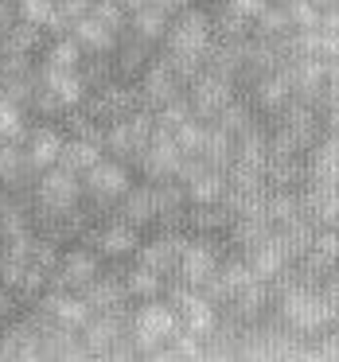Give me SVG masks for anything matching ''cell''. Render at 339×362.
<instances>
[{
    "mask_svg": "<svg viewBox=\"0 0 339 362\" xmlns=\"http://www.w3.org/2000/svg\"><path fill=\"white\" fill-rule=\"evenodd\" d=\"M168 63L176 66L183 82H191L199 71H203L207 55H211V16L203 8H183L172 16V28H168Z\"/></svg>",
    "mask_w": 339,
    "mask_h": 362,
    "instance_id": "cell-1",
    "label": "cell"
},
{
    "mask_svg": "<svg viewBox=\"0 0 339 362\" xmlns=\"http://www.w3.org/2000/svg\"><path fill=\"white\" fill-rule=\"evenodd\" d=\"M86 78H82V66H47L40 71V86L32 94L35 113L43 117H55L63 110H74L79 102H86Z\"/></svg>",
    "mask_w": 339,
    "mask_h": 362,
    "instance_id": "cell-2",
    "label": "cell"
},
{
    "mask_svg": "<svg viewBox=\"0 0 339 362\" xmlns=\"http://www.w3.org/2000/svg\"><path fill=\"white\" fill-rule=\"evenodd\" d=\"M82 180L74 168L55 164V168H43L40 180H35V214H63L71 206H79L82 195Z\"/></svg>",
    "mask_w": 339,
    "mask_h": 362,
    "instance_id": "cell-3",
    "label": "cell"
},
{
    "mask_svg": "<svg viewBox=\"0 0 339 362\" xmlns=\"http://www.w3.org/2000/svg\"><path fill=\"white\" fill-rule=\"evenodd\" d=\"M156 125L160 121L152 117L149 105H144V110H133L129 117L110 121V129H105V148H110L117 160H141V152L149 148Z\"/></svg>",
    "mask_w": 339,
    "mask_h": 362,
    "instance_id": "cell-4",
    "label": "cell"
},
{
    "mask_svg": "<svg viewBox=\"0 0 339 362\" xmlns=\"http://www.w3.org/2000/svg\"><path fill=\"white\" fill-rule=\"evenodd\" d=\"M180 327L183 323H180L176 304L144 300V308H137V315H133V343L141 346L144 354H152V351H160L164 343H172Z\"/></svg>",
    "mask_w": 339,
    "mask_h": 362,
    "instance_id": "cell-5",
    "label": "cell"
},
{
    "mask_svg": "<svg viewBox=\"0 0 339 362\" xmlns=\"http://www.w3.org/2000/svg\"><path fill=\"white\" fill-rule=\"evenodd\" d=\"M281 315L285 323H289L292 331H300V335H312V331L320 327H331V308H328V296L316 288H308V284H297V288H289L281 296Z\"/></svg>",
    "mask_w": 339,
    "mask_h": 362,
    "instance_id": "cell-6",
    "label": "cell"
},
{
    "mask_svg": "<svg viewBox=\"0 0 339 362\" xmlns=\"http://www.w3.org/2000/svg\"><path fill=\"white\" fill-rule=\"evenodd\" d=\"M172 304L176 312H180V323L188 331H195V335H211L214 327H219V312H214V300L207 296L203 288H191V284H176L172 288Z\"/></svg>",
    "mask_w": 339,
    "mask_h": 362,
    "instance_id": "cell-7",
    "label": "cell"
},
{
    "mask_svg": "<svg viewBox=\"0 0 339 362\" xmlns=\"http://www.w3.org/2000/svg\"><path fill=\"white\" fill-rule=\"evenodd\" d=\"M191 110H195V117H219L222 110H226L230 102H234V86H230V74L222 71H199L195 78H191Z\"/></svg>",
    "mask_w": 339,
    "mask_h": 362,
    "instance_id": "cell-8",
    "label": "cell"
},
{
    "mask_svg": "<svg viewBox=\"0 0 339 362\" xmlns=\"http://www.w3.org/2000/svg\"><path fill=\"white\" fill-rule=\"evenodd\" d=\"M137 164L144 168L149 180H176V175H180V164H183V148H180V141H176V133H168V129L156 125L149 148L141 152Z\"/></svg>",
    "mask_w": 339,
    "mask_h": 362,
    "instance_id": "cell-9",
    "label": "cell"
},
{
    "mask_svg": "<svg viewBox=\"0 0 339 362\" xmlns=\"http://www.w3.org/2000/svg\"><path fill=\"white\" fill-rule=\"evenodd\" d=\"M102 273V261H98L94 250L86 245H74L59 257V265L51 269V288H86L94 276Z\"/></svg>",
    "mask_w": 339,
    "mask_h": 362,
    "instance_id": "cell-10",
    "label": "cell"
},
{
    "mask_svg": "<svg viewBox=\"0 0 339 362\" xmlns=\"http://www.w3.org/2000/svg\"><path fill=\"white\" fill-rule=\"evenodd\" d=\"M180 74H176V66L168 63V59H156V63L144 66L141 74V102L149 105V110H164L168 102H176L180 98Z\"/></svg>",
    "mask_w": 339,
    "mask_h": 362,
    "instance_id": "cell-11",
    "label": "cell"
},
{
    "mask_svg": "<svg viewBox=\"0 0 339 362\" xmlns=\"http://www.w3.org/2000/svg\"><path fill=\"white\" fill-rule=\"evenodd\" d=\"M82 187L102 203H113L133 187V180H129V168L121 160H98L90 172H82Z\"/></svg>",
    "mask_w": 339,
    "mask_h": 362,
    "instance_id": "cell-12",
    "label": "cell"
},
{
    "mask_svg": "<svg viewBox=\"0 0 339 362\" xmlns=\"http://www.w3.org/2000/svg\"><path fill=\"white\" fill-rule=\"evenodd\" d=\"M219 253H214V245L207 242V238H195V242H188V250H183V257H180V281L183 284H191V288H203L207 281H211L214 273H219Z\"/></svg>",
    "mask_w": 339,
    "mask_h": 362,
    "instance_id": "cell-13",
    "label": "cell"
},
{
    "mask_svg": "<svg viewBox=\"0 0 339 362\" xmlns=\"http://www.w3.org/2000/svg\"><path fill=\"white\" fill-rule=\"evenodd\" d=\"M141 90L133 86H117V82H105L98 86L94 102H90V117L98 121H117V117H129L133 110H141Z\"/></svg>",
    "mask_w": 339,
    "mask_h": 362,
    "instance_id": "cell-14",
    "label": "cell"
},
{
    "mask_svg": "<svg viewBox=\"0 0 339 362\" xmlns=\"http://www.w3.org/2000/svg\"><path fill=\"white\" fill-rule=\"evenodd\" d=\"M188 242H191V238L176 234V230H164L160 238L144 242L141 250H137V257H141V265L156 269V273H176V269H180L183 250H188Z\"/></svg>",
    "mask_w": 339,
    "mask_h": 362,
    "instance_id": "cell-15",
    "label": "cell"
},
{
    "mask_svg": "<svg viewBox=\"0 0 339 362\" xmlns=\"http://www.w3.org/2000/svg\"><path fill=\"white\" fill-rule=\"evenodd\" d=\"M43 312H47L55 323H63V327L82 331L86 320L94 315V308L86 304V296H71V288H51L47 296H43Z\"/></svg>",
    "mask_w": 339,
    "mask_h": 362,
    "instance_id": "cell-16",
    "label": "cell"
},
{
    "mask_svg": "<svg viewBox=\"0 0 339 362\" xmlns=\"http://www.w3.org/2000/svg\"><path fill=\"white\" fill-rule=\"evenodd\" d=\"M292 90L300 94V102H320L328 90V63L320 55H300L292 63Z\"/></svg>",
    "mask_w": 339,
    "mask_h": 362,
    "instance_id": "cell-17",
    "label": "cell"
},
{
    "mask_svg": "<svg viewBox=\"0 0 339 362\" xmlns=\"http://www.w3.org/2000/svg\"><path fill=\"white\" fill-rule=\"evenodd\" d=\"M90 245H94L102 257H129V253H137L141 250V238H137V226L133 222H110L105 230H98V234H90L86 238Z\"/></svg>",
    "mask_w": 339,
    "mask_h": 362,
    "instance_id": "cell-18",
    "label": "cell"
},
{
    "mask_svg": "<svg viewBox=\"0 0 339 362\" xmlns=\"http://www.w3.org/2000/svg\"><path fill=\"white\" fill-rule=\"evenodd\" d=\"M63 144L67 136L59 133L55 125H40V129H28V141H24V156L32 160L35 168H55L59 156H63Z\"/></svg>",
    "mask_w": 339,
    "mask_h": 362,
    "instance_id": "cell-19",
    "label": "cell"
},
{
    "mask_svg": "<svg viewBox=\"0 0 339 362\" xmlns=\"http://www.w3.org/2000/svg\"><path fill=\"white\" fill-rule=\"evenodd\" d=\"M246 261L253 265V273L261 276V281H273V276H281L285 273V265L292 261V253L285 250V242H281V234H269L261 245H253V250H246Z\"/></svg>",
    "mask_w": 339,
    "mask_h": 362,
    "instance_id": "cell-20",
    "label": "cell"
},
{
    "mask_svg": "<svg viewBox=\"0 0 339 362\" xmlns=\"http://www.w3.org/2000/svg\"><path fill=\"white\" fill-rule=\"evenodd\" d=\"M121 218L133 222V226H149V222H160L156 183H149V187H129L125 195H121Z\"/></svg>",
    "mask_w": 339,
    "mask_h": 362,
    "instance_id": "cell-21",
    "label": "cell"
},
{
    "mask_svg": "<svg viewBox=\"0 0 339 362\" xmlns=\"http://www.w3.org/2000/svg\"><path fill=\"white\" fill-rule=\"evenodd\" d=\"M71 35L82 43V47H86V55H110V51L117 47V32H113V28H105L94 12H86L82 20H74Z\"/></svg>",
    "mask_w": 339,
    "mask_h": 362,
    "instance_id": "cell-22",
    "label": "cell"
},
{
    "mask_svg": "<svg viewBox=\"0 0 339 362\" xmlns=\"http://www.w3.org/2000/svg\"><path fill=\"white\" fill-rule=\"evenodd\" d=\"M82 296H86V304L94 308V312H117L121 304L129 300V288H125V276H102L98 273L94 281L82 288Z\"/></svg>",
    "mask_w": 339,
    "mask_h": 362,
    "instance_id": "cell-23",
    "label": "cell"
},
{
    "mask_svg": "<svg viewBox=\"0 0 339 362\" xmlns=\"http://www.w3.org/2000/svg\"><path fill=\"white\" fill-rule=\"evenodd\" d=\"M129 28H133L137 35H144V40H164L168 28H172V8H168L164 0H149L144 8L133 12V20H129Z\"/></svg>",
    "mask_w": 339,
    "mask_h": 362,
    "instance_id": "cell-24",
    "label": "cell"
},
{
    "mask_svg": "<svg viewBox=\"0 0 339 362\" xmlns=\"http://www.w3.org/2000/svg\"><path fill=\"white\" fill-rule=\"evenodd\" d=\"M183 187H188L191 203H222V199H226V191H230V175L222 172V168L207 164L203 172H199L195 180H188Z\"/></svg>",
    "mask_w": 339,
    "mask_h": 362,
    "instance_id": "cell-25",
    "label": "cell"
},
{
    "mask_svg": "<svg viewBox=\"0 0 339 362\" xmlns=\"http://www.w3.org/2000/svg\"><path fill=\"white\" fill-rule=\"evenodd\" d=\"M308 218L320 226H339V183H316L308 191Z\"/></svg>",
    "mask_w": 339,
    "mask_h": 362,
    "instance_id": "cell-26",
    "label": "cell"
},
{
    "mask_svg": "<svg viewBox=\"0 0 339 362\" xmlns=\"http://www.w3.org/2000/svg\"><path fill=\"white\" fill-rule=\"evenodd\" d=\"M289 94H297V90H292V74L285 66H273V71H265L258 78V102L265 110H285Z\"/></svg>",
    "mask_w": 339,
    "mask_h": 362,
    "instance_id": "cell-27",
    "label": "cell"
},
{
    "mask_svg": "<svg viewBox=\"0 0 339 362\" xmlns=\"http://www.w3.org/2000/svg\"><path fill=\"white\" fill-rule=\"evenodd\" d=\"M102 148L105 144H98V141H86V136H67V144H63V156H59V164H67V168H74V172H90V168L102 160Z\"/></svg>",
    "mask_w": 339,
    "mask_h": 362,
    "instance_id": "cell-28",
    "label": "cell"
},
{
    "mask_svg": "<svg viewBox=\"0 0 339 362\" xmlns=\"http://www.w3.org/2000/svg\"><path fill=\"white\" fill-rule=\"evenodd\" d=\"M16 16L28 20L35 28H47V32L63 35V24H59V0H16Z\"/></svg>",
    "mask_w": 339,
    "mask_h": 362,
    "instance_id": "cell-29",
    "label": "cell"
},
{
    "mask_svg": "<svg viewBox=\"0 0 339 362\" xmlns=\"http://www.w3.org/2000/svg\"><path fill=\"white\" fill-rule=\"evenodd\" d=\"M312 180L316 183H339V133L316 144V152H312Z\"/></svg>",
    "mask_w": 339,
    "mask_h": 362,
    "instance_id": "cell-30",
    "label": "cell"
},
{
    "mask_svg": "<svg viewBox=\"0 0 339 362\" xmlns=\"http://www.w3.org/2000/svg\"><path fill=\"white\" fill-rule=\"evenodd\" d=\"M149 47H152V40H144V35H137V32H133V40L117 43V71L121 74H144V66L152 63Z\"/></svg>",
    "mask_w": 339,
    "mask_h": 362,
    "instance_id": "cell-31",
    "label": "cell"
},
{
    "mask_svg": "<svg viewBox=\"0 0 339 362\" xmlns=\"http://www.w3.org/2000/svg\"><path fill=\"white\" fill-rule=\"evenodd\" d=\"M125 288H129V296H137V300H156L160 292H164V273H156V269H149V265H137L125 273Z\"/></svg>",
    "mask_w": 339,
    "mask_h": 362,
    "instance_id": "cell-32",
    "label": "cell"
},
{
    "mask_svg": "<svg viewBox=\"0 0 339 362\" xmlns=\"http://www.w3.org/2000/svg\"><path fill=\"white\" fill-rule=\"evenodd\" d=\"M32 222H35V214L28 211L24 203H4V211H0V238H4V242H12V238L28 234V230H32Z\"/></svg>",
    "mask_w": 339,
    "mask_h": 362,
    "instance_id": "cell-33",
    "label": "cell"
},
{
    "mask_svg": "<svg viewBox=\"0 0 339 362\" xmlns=\"http://www.w3.org/2000/svg\"><path fill=\"white\" fill-rule=\"evenodd\" d=\"M82 55H86V47L67 32L47 47V66H82Z\"/></svg>",
    "mask_w": 339,
    "mask_h": 362,
    "instance_id": "cell-34",
    "label": "cell"
},
{
    "mask_svg": "<svg viewBox=\"0 0 339 362\" xmlns=\"http://www.w3.org/2000/svg\"><path fill=\"white\" fill-rule=\"evenodd\" d=\"M265 214L273 218V226H285V222H292L297 214H304V203H300L297 195H289V191H273V195L265 199Z\"/></svg>",
    "mask_w": 339,
    "mask_h": 362,
    "instance_id": "cell-35",
    "label": "cell"
},
{
    "mask_svg": "<svg viewBox=\"0 0 339 362\" xmlns=\"http://www.w3.org/2000/svg\"><path fill=\"white\" fill-rule=\"evenodd\" d=\"M285 12H289V20H292L297 32H312V28H320V16H323V8L316 4V0H285Z\"/></svg>",
    "mask_w": 339,
    "mask_h": 362,
    "instance_id": "cell-36",
    "label": "cell"
},
{
    "mask_svg": "<svg viewBox=\"0 0 339 362\" xmlns=\"http://www.w3.org/2000/svg\"><path fill=\"white\" fill-rule=\"evenodd\" d=\"M195 117V110H191V98H176V102H168L164 110H160V129H168V133H176V129L183 125V121Z\"/></svg>",
    "mask_w": 339,
    "mask_h": 362,
    "instance_id": "cell-37",
    "label": "cell"
},
{
    "mask_svg": "<svg viewBox=\"0 0 339 362\" xmlns=\"http://www.w3.org/2000/svg\"><path fill=\"white\" fill-rule=\"evenodd\" d=\"M289 28H292V20H289V12H285V4H281V8H265L258 16V32L269 35V40H285Z\"/></svg>",
    "mask_w": 339,
    "mask_h": 362,
    "instance_id": "cell-38",
    "label": "cell"
},
{
    "mask_svg": "<svg viewBox=\"0 0 339 362\" xmlns=\"http://www.w3.org/2000/svg\"><path fill=\"white\" fill-rule=\"evenodd\" d=\"M214 125H222V129H226V133H234V136H238V133H242V129H250L253 121H250V113H246V105L230 102L226 110H222L219 117H214Z\"/></svg>",
    "mask_w": 339,
    "mask_h": 362,
    "instance_id": "cell-39",
    "label": "cell"
},
{
    "mask_svg": "<svg viewBox=\"0 0 339 362\" xmlns=\"http://www.w3.org/2000/svg\"><path fill=\"white\" fill-rule=\"evenodd\" d=\"M94 8V0H59V24H63V35L74 28V20H82Z\"/></svg>",
    "mask_w": 339,
    "mask_h": 362,
    "instance_id": "cell-40",
    "label": "cell"
},
{
    "mask_svg": "<svg viewBox=\"0 0 339 362\" xmlns=\"http://www.w3.org/2000/svg\"><path fill=\"white\" fill-rule=\"evenodd\" d=\"M82 78H86V86L90 90H98V86H105L110 82V63H102V55H94V63L82 71Z\"/></svg>",
    "mask_w": 339,
    "mask_h": 362,
    "instance_id": "cell-41",
    "label": "cell"
},
{
    "mask_svg": "<svg viewBox=\"0 0 339 362\" xmlns=\"http://www.w3.org/2000/svg\"><path fill=\"white\" fill-rule=\"evenodd\" d=\"M226 8H234L238 16H246V20H258L261 12L269 8V0H230Z\"/></svg>",
    "mask_w": 339,
    "mask_h": 362,
    "instance_id": "cell-42",
    "label": "cell"
},
{
    "mask_svg": "<svg viewBox=\"0 0 339 362\" xmlns=\"http://www.w3.org/2000/svg\"><path fill=\"white\" fill-rule=\"evenodd\" d=\"M16 304H20V292L8 288V284H0V320H12V315H16Z\"/></svg>",
    "mask_w": 339,
    "mask_h": 362,
    "instance_id": "cell-43",
    "label": "cell"
},
{
    "mask_svg": "<svg viewBox=\"0 0 339 362\" xmlns=\"http://www.w3.org/2000/svg\"><path fill=\"white\" fill-rule=\"evenodd\" d=\"M320 32L339 35V4H335V8H323V16H320Z\"/></svg>",
    "mask_w": 339,
    "mask_h": 362,
    "instance_id": "cell-44",
    "label": "cell"
},
{
    "mask_svg": "<svg viewBox=\"0 0 339 362\" xmlns=\"http://www.w3.org/2000/svg\"><path fill=\"white\" fill-rule=\"evenodd\" d=\"M320 354H328V358H339V331H328V335H323Z\"/></svg>",
    "mask_w": 339,
    "mask_h": 362,
    "instance_id": "cell-45",
    "label": "cell"
},
{
    "mask_svg": "<svg viewBox=\"0 0 339 362\" xmlns=\"http://www.w3.org/2000/svg\"><path fill=\"white\" fill-rule=\"evenodd\" d=\"M12 16H16V0H0V32L12 24Z\"/></svg>",
    "mask_w": 339,
    "mask_h": 362,
    "instance_id": "cell-46",
    "label": "cell"
},
{
    "mask_svg": "<svg viewBox=\"0 0 339 362\" xmlns=\"http://www.w3.org/2000/svg\"><path fill=\"white\" fill-rule=\"evenodd\" d=\"M121 4H125L129 12H137V8H144V4H149V0H121Z\"/></svg>",
    "mask_w": 339,
    "mask_h": 362,
    "instance_id": "cell-47",
    "label": "cell"
},
{
    "mask_svg": "<svg viewBox=\"0 0 339 362\" xmlns=\"http://www.w3.org/2000/svg\"><path fill=\"white\" fill-rule=\"evenodd\" d=\"M4 261H8V242L0 238V269H4Z\"/></svg>",
    "mask_w": 339,
    "mask_h": 362,
    "instance_id": "cell-48",
    "label": "cell"
},
{
    "mask_svg": "<svg viewBox=\"0 0 339 362\" xmlns=\"http://www.w3.org/2000/svg\"><path fill=\"white\" fill-rule=\"evenodd\" d=\"M4 203H8V199H4V195H0V211H4Z\"/></svg>",
    "mask_w": 339,
    "mask_h": 362,
    "instance_id": "cell-49",
    "label": "cell"
},
{
    "mask_svg": "<svg viewBox=\"0 0 339 362\" xmlns=\"http://www.w3.org/2000/svg\"><path fill=\"white\" fill-rule=\"evenodd\" d=\"M0 152H4V148H0ZM0 180H4V168H0Z\"/></svg>",
    "mask_w": 339,
    "mask_h": 362,
    "instance_id": "cell-50",
    "label": "cell"
}]
</instances>
